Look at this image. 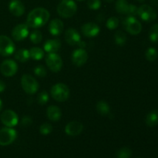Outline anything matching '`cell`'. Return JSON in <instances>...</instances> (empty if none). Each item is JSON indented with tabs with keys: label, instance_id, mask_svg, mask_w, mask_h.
Masks as SVG:
<instances>
[{
	"label": "cell",
	"instance_id": "11",
	"mask_svg": "<svg viewBox=\"0 0 158 158\" xmlns=\"http://www.w3.org/2000/svg\"><path fill=\"white\" fill-rule=\"evenodd\" d=\"M18 70V65L12 60H6L0 65V71L5 77H12Z\"/></svg>",
	"mask_w": 158,
	"mask_h": 158
},
{
	"label": "cell",
	"instance_id": "26",
	"mask_svg": "<svg viewBox=\"0 0 158 158\" xmlns=\"http://www.w3.org/2000/svg\"><path fill=\"white\" fill-rule=\"evenodd\" d=\"M127 35L123 31L118 30L116 32L115 35H114V40L115 43L119 46H123L127 42Z\"/></svg>",
	"mask_w": 158,
	"mask_h": 158
},
{
	"label": "cell",
	"instance_id": "39",
	"mask_svg": "<svg viewBox=\"0 0 158 158\" xmlns=\"http://www.w3.org/2000/svg\"><path fill=\"white\" fill-rule=\"evenodd\" d=\"M151 2L154 6H158V0H151Z\"/></svg>",
	"mask_w": 158,
	"mask_h": 158
},
{
	"label": "cell",
	"instance_id": "9",
	"mask_svg": "<svg viewBox=\"0 0 158 158\" xmlns=\"http://www.w3.org/2000/svg\"><path fill=\"white\" fill-rule=\"evenodd\" d=\"M137 15L145 22H152L157 19V12L155 9L148 5H142L138 8Z\"/></svg>",
	"mask_w": 158,
	"mask_h": 158
},
{
	"label": "cell",
	"instance_id": "35",
	"mask_svg": "<svg viewBox=\"0 0 158 158\" xmlns=\"http://www.w3.org/2000/svg\"><path fill=\"white\" fill-rule=\"evenodd\" d=\"M88 7L93 10H97L101 6V1L100 0H88Z\"/></svg>",
	"mask_w": 158,
	"mask_h": 158
},
{
	"label": "cell",
	"instance_id": "38",
	"mask_svg": "<svg viewBox=\"0 0 158 158\" xmlns=\"http://www.w3.org/2000/svg\"><path fill=\"white\" fill-rule=\"evenodd\" d=\"M6 89V84L3 81L0 80V93H2Z\"/></svg>",
	"mask_w": 158,
	"mask_h": 158
},
{
	"label": "cell",
	"instance_id": "7",
	"mask_svg": "<svg viewBox=\"0 0 158 158\" xmlns=\"http://www.w3.org/2000/svg\"><path fill=\"white\" fill-rule=\"evenodd\" d=\"M15 46L10 38L4 35H0V55L9 56L15 52Z\"/></svg>",
	"mask_w": 158,
	"mask_h": 158
},
{
	"label": "cell",
	"instance_id": "33",
	"mask_svg": "<svg viewBox=\"0 0 158 158\" xmlns=\"http://www.w3.org/2000/svg\"><path fill=\"white\" fill-rule=\"evenodd\" d=\"M52 131V126L49 123H45L42 124L40 127V134L43 135H48Z\"/></svg>",
	"mask_w": 158,
	"mask_h": 158
},
{
	"label": "cell",
	"instance_id": "15",
	"mask_svg": "<svg viewBox=\"0 0 158 158\" xmlns=\"http://www.w3.org/2000/svg\"><path fill=\"white\" fill-rule=\"evenodd\" d=\"M83 130V125L80 122L74 120V121L69 122L66 125V127H65V132H66L67 135L75 137V136H77L81 134Z\"/></svg>",
	"mask_w": 158,
	"mask_h": 158
},
{
	"label": "cell",
	"instance_id": "13",
	"mask_svg": "<svg viewBox=\"0 0 158 158\" xmlns=\"http://www.w3.org/2000/svg\"><path fill=\"white\" fill-rule=\"evenodd\" d=\"M88 60V54L85 49L80 48L77 49L73 52L72 54V62L75 66H82L86 63Z\"/></svg>",
	"mask_w": 158,
	"mask_h": 158
},
{
	"label": "cell",
	"instance_id": "36",
	"mask_svg": "<svg viewBox=\"0 0 158 158\" xmlns=\"http://www.w3.org/2000/svg\"><path fill=\"white\" fill-rule=\"evenodd\" d=\"M137 11H138V8L136 6L133 4H130L129 10H128L127 15H131V16H134L137 15Z\"/></svg>",
	"mask_w": 158,
	"mask_h": 158
},
{
	"label": "cell",
	"instance_id": "32",
	"mask_svg": "<svg viewBox=\"0 0 158 158\" xmlns=\"http://www.w3.org/2000/svg\"><path fill=\"white\" fill-rule=\"evenodd\" d=\"M48 101H49V94H48V93L45 90L40 92V94L38 95V97H37V102L39 103V104L44 105Z\"/></svg>",
	"mask_w": 158,
	"mask_h": 158
},
{
	"label": "cell",
	"instance_id": "3",
	"mask_svg": "<svg viewBox=\"0 0 158 158\" xmlns=\"http://www.w3.org/2000/svg\"><path fill=\"white\" fill-rule=\"evenodd\" d=\"M51 96L58 102H64L69 98V89L66 84L59 83L52 86L51 88Z\"/></svg>",
	"mask_w": 158,
	"mask_h": 158
},
{
	"label": "cell",
	"instance_id": "42",
	"mask_svg": "<svg viewBox=\"0 0 158 158\" xmlns=\"http://www.w3.org/2000/svg\"><path fill=\"white\" fill-rule=\"evenodd\" d=\"M138 2H143V1H145V0H137Z\"/></svg>",
	"mask_w": 158,
	"mask_h": 158
},
{
	"label": "cell",
	"instance_id": "20",
	"mask_svg": "<svg viewBox=\"0 0 158 158\" xmlns=\"http://www.w3.org/2000/svg\"><path fill=\"white\" fill-rule=\"evenodd\" d=\"M46 115L51 121H58L61 118V110L56 106H49L46 110Z\"/></svg>",
	"mask_w": 158,
	"mask_h": 158
},
{
	"label": "cell",
	"instance_id": "19",
	"mask_svg": "<svg viewBox=\"0 0 158 158\" xmlns=\"http://www.w3.org/2000/svg\"><path fill=\"white\" fill-rule=\"evenodd\" d=\"M61 47V42L57 39H53V40H48L45 43L43 48L46 52L51 53V52H56L57 51L60 50Z\"/></svg>",
	"mask_w": 158,
	"mask_h": 158
},
{
	"label": "cell",
	"instance_id": "21",
	"mask_svg": "<svg viewBox=\"0 0 158 158\" xmlns=\"http://www.w3.org/2000/svg\"><path fill=\"white\" fill-rule=\"evenodd\" d=\"M145 122L146 124L148 127H153L156 126L158 124V110H154L151 111L149 114L147 115L146 119H145Z\"/></svg>",
	"mask_w": 158,
	"mask_h": 158
},
{
	"label": "cell",
	"instance_id": "40",
	"mask_svg": "<svg viewBox=\"0 0 158 158\" xmlns=\"http://www.w3.org/2000/svg\"><path fill=\"white\" fill-rule=\"evenodd\" d=\"M2 101L0 99V111L2 110Z\"/></svg>",
	"mask_w": 158,
	"mask_h": 158
},
{
	"label": "cell",
	"instance_id": "23",
	"mask_svg": "<svg viewBox=\"0 0 158 158\" xmlns=\"http://www.w3.org/2000/svg\"><path fill=\"white\" fill-rule=\"evenodd\" d=\"M29 50L26 49H19L15 53V59L21 63H25L29 59Z\"/></svg>",
	"mask_w": 158,
	"mask_h": 158
},
{
	"label": "cell",
	"instance_id": "29",
	"mask_svg": "<svg viewBox=\"0 0 158 158\" xmlns=\"http://www.w3.org/2000/svg\"><path fill=\"white\" fill-rule=\"evenodd\" d=\"M29 38H30V40L32 42V43L38 44L43 40V35H42V32L40 30L35 29L30 33Z\"/></svg>",
	"mask_w": 158,
	"mask_h": 158
},
{
	"label": "cell",
	"instance_id": "31",
	"mask_svg": "<svg viewBox=\"0 0 158 158\" xmlns=\"http://www.w3.org/2000/svg\"><path fill=\"white\" fill-rule=\"evenodd\" d=\"M132 155V151L128 148H123L118 151L117 154V158H130Z\"/></svg>",
	"mask_w": 158,
	"mask_h": 158
},
{
	"label": "cell",
	"instance_id": "8",
	"mask_svg": "<svg viewBox=\"0 0 158 158\" xmlns=\"http://www.w3.org/2000/svg\"><path fill=\"white\" fill-rule=\"evenodd\" d=\"M17 137V132L12 127H4L0 130V145L8 146L13 143Z\"/></svg>",
	"mask_w": 158,
	"mask_h": 158
},
{
	"label": "cell",
	"instance_id": "18",
	"mask_svg": "<svg viewBox=\"0 0 158 158\" xmlns=\"http://www.w3.org/2000/svg\"><path fill=\"white\" fill-rule=\"evenodd\" d=\"M63 28H64L63 23L59 19H55L52 20L49 25V32L51 35H54V36L60 35L63 32Z\"/></svg>",
	"mask_w": 158,
	"mask_h": 158
},
{
	"label": "cell",
	"instance_id": "17",
	"mask_svg": "<svg viewBox=\"0 0 158 158\" xmlns=\"http://www.w3.org/2000/svg\"><path fill=\"white\" fill-rule=\"evenodd\" d=\"M9 11L15 16H21L25 12V6L19 0H12L9 6Z\"/></svg>",
	"mask_w": 158,
	"mask_h": 158
},
{
	"label": "cell",
	"instance_id": "34",
	"mask_svg": "<svg viewBox=\"0 0 158 158\" xmlns=\"http://www.w3.org/2000/svg\"><path fill=\"white\" fill-rule=\"evenodd\" d=\"M34 73L39 77H44L47 74V71L43 66H38L34 69Z\"/></svg>",
	"mask_w": 158,
	"mask_h": 158
},
{
	"label": "cell",
	"instance_id": "43",
	"mask_svg": "<svg viewBox=\"0 0 158 158\" xmlns=\"http://www.w3.org/2000/svg\"><path fill=\"white\" fill-rule=\"evenodd\" d=\"M78 1H83V0H78Z\"/></svg>",
	"mask_w": 158,
	"mask_h": 158
},
{
	"label": "cell",
	"instance_id": "6",
	"mask_svg": "<svg viewBox=\"0 0 158 158\" xmlns=\"http://www.w3.org/2000/svg\"><path fill=\"white\" fill-rule=\"evenodd\" d=\"M46 63L48 68L53 73L60 71L63 66L62 58L56 52H51V53L47 54L46 57Z\"/></svg>",
	"mask_w": 158,
	"mask_h": 158
},
{
	"label": "cell",
	"instance_id": "25",
	"mask_svg": "<svg viewBox=\"0 0 158 158\" xmlns=\"http://www.w3.org/2000/svg\"><path fill=\"white\" fill-rule=\"evenodd\" d=\"M29 56L34 60H40L44 56V51L40 47H32L29 50Z\"/></svg>",
	"mask_w": 158,
	"mask_h": 158
},
{
	"label": "cell",
	"instance_id": "41",
	"mask_svg": "<svg viewBox=\"0 0 158 158\" xmlns=\"http://www.w3.org/2000/svg\"><path fill=\"white\" fill-rule=\"evenodd\" d=\"M106 2H113L114 0H106Z\"/></svg>",
	"mask_w": 158,
	"mask_h": 158
},
{
	"label": "cell",
	"instance_id": "27",
	"mask_svg": "<svg viewBox=\"0 0 158 158\" xmlns=\"http://www.w3.org/2000/svg\"><path fill=\"white\" fill-rule=\"evenodd\" d=\"M158 56L157 50L154 47H150L147 49L145 52V56L146 59L150 62H154L157 60Z\"/></svg>",
	"mask_w": 158,
	"mask_h": 158
},
{
	"label": "cell",
	"instance_id": "5",
	"mask_svg": "<svg viewBox=\"0 0 158 158\" xmlns=\"http://www.w3.org/2000/svg\"><path fill=\"white\" fill-rule=\"evenodd\" d=\"M21 85L23 90L28 94H34L38 91L39 83L37 80L31 75H23L21 79Z\"/></svg>",
	"mask_w": 158,
	"mask_h": 158
},
{
	"label": "cell",
	"instance_id": "37",
	"mask_svg": "<svg viewBox=\"0 0 158 158\" xmlns=\"http://www.w3.org/2000/svg\"><path fill=\"white\" fill-rule=\"evenodd\" d=\"M32 123V120L30 117L29 116H25V117H23L21 120V125L24 127H27L29 125H31Z\"/></svg>",
	"mask_w": 158,
	"mask_h": 158
},
{
	"label": "cell",
	"instance_id": "16",
	"mask_svg": "<svg viewBox=\"0 0 158 158\" xmlns=\"http://www.w3.org/2000/svg\"><path fill=\"white\" fill-rule=\"evenodd\" d=\"M65 40L70 46H76L81 41V37L80 33L75 29L69 28L65 33Z\"/></svg>",
	"mask_w": 158,
	"mask_h": 158
},
{
	"label": "cell",
	"instance_id": "2",
	"mask_svg": "<svg viewBox=\"0 0 158 158\" xmlns=\"http://www.w3.org/2000/svg\"><path fill=\"white\" fill-rule=\"evenodd\" d=\"M77 10V6L73 0H63L57 6V12L61 17L69 19L73 16Z\"/></svg>",
	"mask_w": 158,
	"mask_h": 158
},
{
	"label": "cell",
	"instance_id": "24",
	"mask_svg": "<svg viewBox=\"0 0 158 158\" xmlns=\"http://www.w3.org/2000/svg\"><path fill=\"white\" fill-rule=\"evenodd\" d=\"M97 110L100 114L103 116L108 115L110 111V107L106 102L101 100L99 101L97 104Z\"/></svg>",
	"mask_w": 158,
	"mask_h": 158
},
{
	"label": "cell",
	"instance_id": "22",
	"mask_svg": "<svg viewBox=\"0 0 158 158\" xmlns=\"http://www.w3.org/2000/svg\"><path fill=\"white\" fill-rule=\"evenodd\" d=\"M130 3L127 0H117L116 2L115 8L117 12L123 15H127L128 10H129Z\"/></svg>",
	"mask_w": 158,
	"mask_h": 158
},
{
	"label": "cell",
	"instance_id": "1",
	"mask_svg": "<svg viewBox=\"0 0 158 158\" xmlns=\"http://www.w3.org/2000/svg\"><path fill=\"white\" fill-rule=\"evenodd\" d=\"M49 12L44 8H36L31 11L26 19V24L29 27L37 29L43 26L49 20Z\"/></svg>",
	"mask_w": 158,
	"mask_h": 158
},
{
	"label": "cell",
	"instance_id": "4",
	"mask_svg": "<svg viewBox=\"0 0 158 158\" xmlns=\"http://www.w3.org/2000/svg\"><path fill=\"white\" fill-rule=\"evenodd\" d=\"M123 26L131 35H138L142 30V25L134 16L127 15L123 21Z\"/></svg>",
	"mask_w": 158,
	"mask_h": 158
},
{
	"label": "cell",
	"instance_id": "12",
	"mask_svg": "<svg viewBox=\"0 0 158 158\" xmlns=\"http://www.w3.org/2000/svg\"><path fill=\"white\" fill-rule=\"evenodd\" d=\"M29 26L27 24L22 23L13 28L12 31V36L15 41H22L29 35Z\"/></svg>",
	"mask_w": 158,
	"mask_h": 158
},
{
	"label": "cell",
	"instance_id": "10",
	"mask_svg": "<svg viewBox=\"0 0 158 158\" xmlns=\"http://www.w3.org/2000/svg\"><path fill=\"white\" fill-rule=\"evenodd\" d=\"M1 121L7 127H14L19 122L18 115L12 110H6L1 114Z\"/></svg>",
	"mask_w": 158,
	"mask_h": 158
},
{
	"label": "cell",
	"instance_id": "14",
	"mask_svg": "<svg viewBox=\"0 0 158 158\" xmlns=\"http://www.w3.org/2000/svg\"><path fill=\"white\" fill-rule=\"evenodd\" d=\"M82 33L86 37L93 38L97 36L100 32V27L95 23H87L83 25L81 27Z\"/></svg>",
	"mask_w": 158,
	"mask_h": 158
},
{
	"label": "cell",
	"instance_id": "30",
	"mask_svg": "<svg viewBox=\"0 0 158 158\" xmlns=\"http://www.w3.org/2000/svg\"><path fill=\"white\" fill-rule=\"evenodd\" d=\"M119 23H120V21H119V19L117 17H110L107 20V22H106V27L109 29H110V30H114V29H117L118 27Z\"/></svg>",
	"mask_w": 158,
	"mask_h": 158
},
{
	"label": "cell",
	"instance_id": "28",
	"mask_svg": "<svg viewBox=\"0 0 158 158\" xmlns=\"http://www.w3.org/2000/svg\"><path fill=\"white\" fill-rule=\"evenodd\" d=\"M149 39L152 43H158V24H154L151 26L149 31Z\"/></svg>",
	"mask_w": 158,
	"mask_h": 158
}]
</instances>
